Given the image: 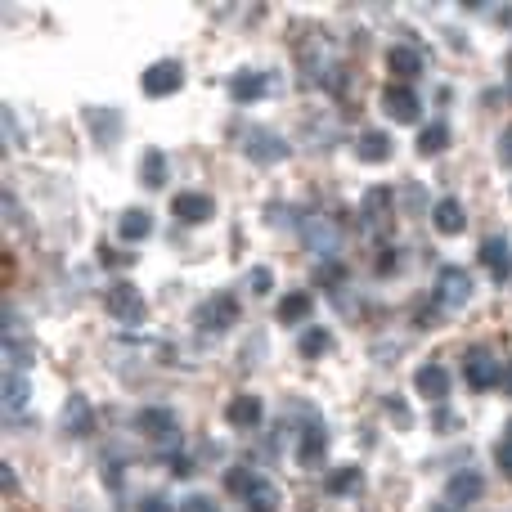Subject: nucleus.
I'll list each match as a JSON object with an SVG mask.
<instances>
[{
  "label": "nucleus",
  "instance_id": "f257e3e1",
  "mask_svg": "<svg viewBox=\"0 0 512 512\" xmlns=\"http://www.w3.org/2000/svg\"><path fill=\"white\" fill-rule=\"evenodd\" d=\"M180 86H185V68H180L176 59H158V63H149V68L140 72V90L144 95H153V99L176 95Z\"/></svg>",
  "mask_w": 512,
  "mask_h": 512
},
{
  "label": "nucleus",
  "instance_id": "f03ea898",
  "mask_svg": "<svg viewBox=\"0 0 512 512\" xmlns=\"http://www.w3.org/2000/svg\"><path fill=\"white\" fill-rule=\"evenodd\" d=\"M104 306H108V315H113L117 324H140L144 310H149L144 306V292L135 288V283H126V279L113 283V288L104 292Z\"/></svg>",
  "mask_w": 512,
  "mask_h": 512
},
{
  "label": "nucleus",
  "instance_id": "7ed1b4c3",
  "mask_svg": "<svg viewBox=\"0 0 512 512\" xmlns=\"http://www.w3.org/2000/svg\"><path fill=\"white\" fill-rule=\"evenodd\" d=\"M230 486L248 499V512H274L279 508V490H274L265 477H256V472H230Z\"/></svg>",
  "mask_w": 512,
  "mask_h": 512
},
{
  "label": "nucleus",
  "instance_id": "20e7f679",
  "mask_svg": "<svg viewBox=\"0 0 512 512\" xmlns=\"http://www.w3.org/2000/svg\"><path fill=\"white\" fill-rule=\"evenodd\" d=\"M463 378H468V387H477V391H490V387H499L504 382V364L495 360L490 351H468L463 355Z\"/></svg>",
  "mask_w": 512,
  "mask_h": 512
},
{
  "label": "nucleus",
  "instance_id": "39448f33",
  "mask_svg": "<svg viewBox=\"0 0 512 512\" xmlns=\"http://www.w3.org/2000/svg\"><path fill=\"white\" fill-rule=\"evenodd\" d=\"M198 328L203 333H225L230 324H239V301L230 297V292H221V297H207L203 306H198Z\"/></svg>",
  "mask_w": 512,
  "mask_h": 512
},
{
  "label": "nucleus",
  "instance_id": "423d86ee",
  "mask_svg": "<svg viewBox=\"0 0 512 512\" xmlns=\"http://www.w3.org/2000/svg\"><path fill=\"white\" fill-rule=\"evenodd\" d=\"M436 297H441L450 310L468 306V301H472V274L463 270V265H445L441 279H436Z\"/></svg>",
  "mask_w": 512,
  "mask_h": 512
},
{
  "label": "nucleus",
  "instance_id": "0eeeda50",
  "mask_svg": "<svg viewBox=\"0 0 512 512\" xmlns=\"http://www.w3.org/2000/svg\"><path fill=\"white\" fill-rule=\"evenodd\" d=\"M243 153H248L252 162H265V167H274V162L288 158V144H283L274 131H261V126H256V131H248V140H243Z\"/></svg>",
  "mask_w": 512,
  "mask_h": 512
},
{
  "label": "nucleus",
  "instance_id": "6e6552de",
  "mask_svg": "<svg viewBox=\"0 0 512 512\" xmlns=\"http://www.w3.org/2000/svg\"><path fill=\"white\" fill-rule=\"evenodd\" d=\"M135 427H140V432L149 436V441H171V436L180 432L176 414H171V409H162V405L140 409V414H135Z\"/></svg>",
  "mask_w": 512,
  "mask_h": 512
},
{
  "label": "nucleus",
  "instance_id": "1a4fd4ad",
  "mask_svg": "<svg viewBox=\"0 0 512 512\" xmlns=\"http://www.w3.org/2000/svg\"><path fill=\"white\" fill-rule=\"evenodd\" d=\"M382 113L391 117V122H418V95L409 86H391L387 95H382Z\"/></svg>",
  "mask_w": 512,
  "mask_h": 512
},
{
  "label": "nucleus",
  "instance_id": "9d476101",
  "mask_svg": "<svg viewBox=\"0 0 512 512\" xmlns=\"http://www.w3.org/2000/svg\"><path fill=\"white\" fill-rule=\"evenodd\" d=\"M481 261H486V270L495 274V283H508V274H512V248H508V239L490 234V239L481 243Z\"/></svg>",
  "mask_w": 512,
  "mask_h": 512
},
{
  "label": "nucleus",
  "instance_id": "9b49d317",
  "mask_svg": "<svg viewBox=\"0 0 512 512\" xmlns=\"http://www.w3.org/2000/svg\"><path fill=\"white\" fill-rule=\"evenodd\" d=\"M171 212H176V221L185 225H198L207 221V216H216V203L207 194H176V203H171Z\"/></svg>",
  "mask_w": 512,
  "mask_h": 512
},
{
  "label": "nucleus",
  "instance_id": "f8f14e48",
  "mask_svg": "<svg viewBox=\"0 0 512 512\" xmlns=\"http://www.w3.org/2000/svg\"><path fill=\"white\" fill-rule=\"evenodd\" d=\"M414 387H418V396H427V400H445L450 396V373H445L441 364H423V369L414 373Z\"/></svg>",
  "mask_w": 512,
  "mask_h": 512
},
{
  "label": "nucleus",
  "instance_id": "ddd939ff",
  "mask_svg": "<svg viewBox=\"0 0 512 512\" xmlns=\"http://www.w3.org/2000/svg\"><path fill=\"white\" fill-rule=\"evenodd\" d=\"M432 221L441 234H463L468 230V212H463L459 198H441V203L432 207Z\"/></svg>",
  "mask_w": 512,
  "mask_h": 512
},
{
  "label": "nucleus",
  "instance_id": "4468645a",
  "mask_svg": "<svg viewBox=\"0 0 512 512\" xmlns=\"http://www.w3.org/2000/svg\"><path fill=\"white\" fill-rule=\"evenodd\" d=\"M63 427H68L72 436H90L95 418H90V400L86 396H72L68 405H63Z\"/></svg>",
  "mask_w": 512,
  "mask_h": 512
},
{
  "label": "nucleus",
  "instance_id": "2eb2a0df",
  "mask_svg": "<svg viewBox=\"0 0 512 512\" xmlns=\"http://www.w3.org/2000/svg\"><path fill=\"white\" fill-rule=\"evenodd\" d=\"M481 490H486V481H481L477 472H459V477L450 481V490H445V499H450V504H472V499H481Z\"/></svg>",
  "mask_w": 512,
  "mask_h": 512
},
{
  "label": "nucleus",
  "instance_id": "dca6fc26",
  "mask_svg": "<svg viewBox=\"0 0 512 512\" xmlns=\"http://www.w3.org/2000/svg\"><path fill=\"white\" fill-rule=\"evenodd\" d=\"M306 243H310V252H319V256L337 252V230H333V221H324V216H315V221L306 225Z\"/></svg>",
  "mask_w": 512,
  "mask_h": 512
},
{
  "label": "nucleus",
  "instance_id": "f3484780",
  "mask_svg": "<svg viewBox=\"0 0 512 512\" xmlns=\"http://www.w3.org/2000/svg\"><path fill=\"white\" fill-rule=\"evenodd\" d=\"M225 418H230L234 427H256L261 423V400L256 396H234L230 405H225Z\"/></svg>",
  "mask_w": 512,
  "mask_h": 512
},
{
  "label": "nucleus",
  "instance_id": "a211bd4d",
  "mask_svg": "<svg viewBox=\"0 0 512 512\" xmlns=\"http://www.w3.org/2000/svg\"><path fill=\"white\" fill-rule=\"evenodd\" d=\"M355 158H360V162H387L391 158V140L382 131L360 135V140H355Z\"/></svg>",
  "mask_w": 512,
  "mask_h": 512
},
{
  "label": "nucleus",
  "instance_id": "6ab92c4d",
  "mask_svg": "<svg viewBox=\"0 0 512 512\" xmlns=\"http://www.w3.org/2000/svg\"><path fill=\"white\" fill-rule=\"evenodd\" d=\"M149 234H153V216H149V212H140V207L122 212V239L140 243V239H149Z\"/></svg>",
  "mask_w": 512,
  "mask_h": 512
},
{
  "label": "nucleus",
  "instance_id": "aec40b11",
  "mask_svg": "<svg viewBox=\"0 0 512 512\" xmlns=\"http://www.w3.org/2000/svg\"><path fill=\"white\" fill-rule=\"evenodd\" d=\"M140 180H144V185H149V189L167 185V158H162L158 149H149V153H144V158H140Z\"/></svg>",
  "mask_w": 512,
  "mask_h": 512
},
{
  "label": "nucleus",
  "instance_id": "412c9836",
  "mask_svg": "<svg viewBox=\"0 0 512 512\" xmlns=\"http://www.w3.org/2000/svg\"><path fill=\"white\" fill-rule=\"evenodd\" d=\"M23 405H27V378L18 369H9L5 373V409L9 414H18Z\"/></svg>",
  "mask_w": 512,
  "mask_h": 512
},
{
  "label": "nucleus",
  "instance_id": "4be33fe9",
  "mask_svg": "<svg viewBox=\"0 0 512 512\" xmlns=\"http://www.w3.org/2000/svg\"><path fill=\"white\" fill-rule=\"evenodd\" d=\"M391 72H400V77H418V68H423V59H418V50H409V45H396V50L387 54Z\"/></svg>",
  "mask_w": 512,
  "mask_h": 512
},
{
  "label": "nucleus",
  "instance_id": "5701e85b",
  "mask_svg": "<svg viewBox=\"0 0 512 512\" xmlns=\"http://www.w3.org/2000/svg\"><path fill=\"white\" fill-rule=\"evenodd\" d=\"M279 319H283V324H301V319H310V297H306V292L283 297L279 301Z\"/></svg>",
  "mask_w": 512,
  "mask_h": 512
},
{
  "label": "nucleus",
  "instance_id": "b1692460",
  "mask_svg": "<svg viewBox=\"0 0 512 512\" xmlns=\"http://www.w3.org/2000/svg\"><path fill=\"white\" fill-rule=\"evenodd\" d=\"M445 140H450V131H445L441 122L427 126V131L418 135V153H423V158H432V153H441V149H445Z\"/></svg>",
  "mask_w": 512,
  "mask_h": 512
},
{
  "label": "nucleus",
  "instance_id": "393cba45",
  "mask_svg": "<svg viewBox=\"0 0 512 512\" xmlns=\"http://www.w3.org/2000/svg\"><path fill=\"white\" fill-rule=\"evenodd\" d=\"M234 99H256V95H265V77H261V72H252V77H248V72H243V77H234Z\"/></svg>",
  "mask_w": 512,
  "mask_h": 512
},
{
  "label": "nucleus",
  "instance_id": "a878e982",
  "mask_svg": "<svg viewBox=\"0 0 512 512\" xmlns=\"http://www.w3.org/2000/svg\"><path fill=\"white\" fill-rule=\"evenodd\" d=\"M328 346H333V337H328L324 328H310V333L301 337V355H324Z\"/></svg>",
  "mask_w": 512,
  "mask_h": 512
},
{
  "label": "nucleus",
  "instance_id": "bb28decb",
  "mask_svg": "<svg viewBox=\"0 0 512 512\" xmlns=\"http://www.w3.org/2000/svg\"><path fill=\"white\" fill-rule=\"evenodd\" d=\"M324 445H328V436L319 432V427H310V432H306V445H301V463H315L319 454H324Z\"/></svg>",
  "mask_w": 512,
  "mask_h": 512
},
{
  "label": "nucleus",
  "instance_id": "cd10ccee",
  "mask_svg": "<svg viewBox=\"0 0 512 512\" xmlns=\"http://www.w3.org/2000/svg\"><path fill=\"white\" fill-rule=\"evenodd\" d=\"M495 459H499V468H504L508 477H512V423L504 427V441L495 445Z\"/></svg>",
  "mask_w": 512,
  "mask_h": 512
},
{
  "label": "nucleus",
  "instance_id": "c85d7f7f",
  "mask_svg": "<svg viewBox=\"0 0 512 512\" xmlns=\"http://www.w3.org/2000/svg\"><path fill=\"white\" fill-rule=\"evenodd\" d=\"M248 288H252V292H270V288H274V274H270V265H256V270L248 274Z\"/></svg>",
  "mask_w": 512,
  "mask_h": 512
},
{
  "label": "nucleus",
  "instance_id": "c756f323",
  "mask_svg": "<svg viewBox=\"0 0 512 512\" xmlns=\"http://www.w3.org/2000/svg\"><path fill=\"white\" fill-rule=\"evenodd\" d=\"M180 512H221V508H216L207 495H194V499H185V504H180Z\"/></svg>",
  "mask_w": 512,
  "mask_h": 512
},
{
  "label": "nucleus",
  "instance_id": "7c9ffc66",
  "mask_svg": "<svg viewBox=\"0 0 512 512\" xmlns=\"http://www.w3.org/2000/svg\"><path fill=\"white\" fill-rule=\"evenodd\" d=\"M355 481H360V468H346V472H337V477L328 481V486H333V490H351Z\"/></svg>",
  "mask_w": 512,
  "mask_h": 512
},
{
  "label": "nucleus",
  "instance_id": "2f4dec72",
  "mask_svg": "<svg viewBox=\"0 0 512 512\" xmlns=\"http://www.w3.org/2000/svg\"><path fill=\"white\" fill-rule=\"evenodd\" d=\"M499 158H504L508 167H512V126H508L504 135H499Z\"/></svg>",
  "mask_w": 512,
  "mask_h": 512
},
{
  "label": "nucleus",
  "instance_id": "473e14b6",
  "mask_svg": "<svg viewBox=\"0 0 512 512\" xmlns=\"http://www.w3.org/2000/svg\"><path fill=\"white\" fill-rule=\"evenodd\" d=\"M140 512H171V504H167V499H158V495H149L140 504Z\"/></svg>",
  "mask_w": 512,
  "mask_h": 512
},
{
  "label": "nucleus",
  "instance_id": "72a5a7b5",
  "mask_svg": "<svg viewBox=\"0 0 512 512\" xmlns=\"http://www.w3.org/2000/svg\"><path fill=\"white\" fill-rule=\"evenodd\" d=\"M508 396H512V369H508Z\"/></svg>",
  "mask_w": 512,
  "mask_h": 512
},
{
  "label": "nucleus",
  "instance_id": "f704fd0d",
  "mask_svg": "<svg viewBox=\"0 0 512 512\" xmlns=\"http://www.w3.org/2000/svg\"><path fill=\"white\" fill-rule=\"evenodd\" d=\"M508 72H512V54H508Z\"/></svg>",
  "mask_w": 512,
  "mask_h": 512
}]
</instances>
